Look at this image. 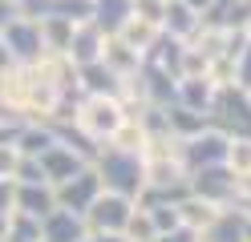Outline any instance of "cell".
Masks as SVG:
<instances>
[{
  "mask_svg": "<svg viewBox=\"0 0 251 242\" xmlns=\"http://www.w3.org/2000/svg\"><path fill=\"white\" fill-rule=\"evenodd\" d=\"M101 177V190L109 194H122V198L138 202V194L146 186V170H142V154H126L118 145H101L98 157L89 161Z\"/></svg>",
  "mask_w": 251,
  "mask_h": 242,
  "instance_id": "cell-2",
  "label": "cell"
},
{
  "mask_svg": "<svg viewBox=\"0 0 251 242\" xmlns=\"http://www.w3.org/2000/svg\"><path fill=\"white\" fill-rule=\"evenodd\" d=\"M247 37H251V21H247Z\"/></svg>",
  "mask_w": 251,
  "mask_h": 242,
  "instance_id": "cell-40",
  "label": "cell"
},
{
  "mask_svg": "<svg viewBox=\"0 0 251 242\" xmlns=\"http://www.w3.org/2000/svg\"><path fill=\"white\" fill-rule=\"evenodd\" d=\"M109 73H114L118 81H126V77H134L138 69H142V53H134L130 44H126L118 32H105V41H101V57H98Z\"/></svg>",
  "mask_w": 251,
  "mask_h": 242,
  "instance_id": "cell-11",
  "label": "cell"
},
{
  "mask_svg": "<svg viewBox=\"0 0 251 242\" xmlns=\"http://www.w3.org/2000/svg\"><path fill=\"white\" fill-rule=\"evenodd\" d=\"M154 242H199V234L191 230V226H175V230H166V234H158Z\"/></svg>",
  "mask_w": 251,
  "mask_h": 242,
  "instance_id": "cell-33",
  "label": "cell"
},
{
  "mask_svg": "<svg viewBox=\"0 0 251 242\" xmlns=\"http://www.w3.org/2000/svg\"><path fill=\"white\" fill-rule=\"evenodd\" d=\"M223 166H227L235 177H251V133H231V137H227Z\"/></svg>",
  "mask_w": 251,
  "mask_h": 242,
  "instance_id": "cell-25",
  "label": "cell"
},
{
  "mask_svg": "<svg viewBox=\"0 0 251 242\" xmlns=\"http://www.w3.org/2000/svg\"><path fill=\"white\" fill-rule=\"evenodd\" d=\"M243 210L239 206H223L219 214L199 230V242H243Z\"/></svg>",
  "mask_w": 251,
  "mask_h": 242,
  "instance_id": "cell-14",
  "label": "cell"
},
{
  "mask_svg": "<svg viewBox=\"0 0 251 242\" xmlns=\"http://www.w3.org/2000/svg\"><path fill=\"white\" fill-rule=\"evenodd\" d=\"M12 65V57H8V44H4V37H0V69H8Z\"/></svg>",
  "mask_w": 251,
  "mask_h": 242,
  "instance_id": "cell-37",
  "label": "cell"
},
{
  "mask_svg": "<svg viewBox=\"0 0 251 242\" xmlns=\"http://www.w3.org/2000/svg\"><path fill=\"white\" fill-rule=\"evenodd\" d=\"M53 206H57V194H53L49 182H17V194H12V210H21V214H33V218H45Z\"/></svg>",
  "mask_w": 251,
  "mask_h": 242,
  "instance_id": "cell-12",
  "label": "cell"
},
{
  "mask_svg": "<svg viewBox=\"0 0 251 242\" xmlns=\"http://www.w3.org/2000/svg\"><path fill=\"white\" fill-rule=\"evenodd\" d=\"M202 21L215 24V28H247L251 0H215V4L202 12Z\"/></svg>",
  "mask_w": 251,
  "mask_h": 242,
  "instance_id": "cell-18",
  "label": "cell"
},
{
  "mask_svg": "<svg viewBox=\"0 0 251 242\" xmlns=\"http://www.w3.org/2000/svg\"><path fill=\"white\" fill-rule=\"evenodd\" d=\"M81 242H126V238H122V234H93V230H89Z\"/></svg>",
  "mask_w": 251,
  "mask_h": 242,
  "instance_id": "cell-35",
  "label": "cell"
},
{
  "mask_svg": "<svg viewBox=\"0 0 251 242\" xmlns=\"http://www.w3.org/2000/svg\"><path fill=\"white\" fill-rule=\"evenodd\" d=\"M17 150H12V141H0V177H12V170H17Z\"/></svg>",
  "mask_w": 251,
  "mask_h": 242,
  "instance_id": "cell-31",
  "label": "cell"
},
{
  "mask_svg": "<svg viewBox=\"0 0 251 242\" xmlns=\"http://www.w3.org/2000/svg\"><path fill=\"white\" fill-rule=\"evenodd\" d=\"M243 214H247V210H243ZM243 242H251V214L243 218Z\"/></svg>",
  "mask_w": 251,
  "mask_h": 242,
  "instance_id": "cell-38",
  "label": "cell"
},
{
  "mask_svg": "<svg viewBox=\"0 0 251 242\" xmlns=\"http://www.w3.org/2000/svg\"><path fill=\"white\" fill-rule=\"evenodd\" d=\"M211 125L223 133H251V93L239 85H219L211 101Z\"/></svg>",
  "mask_w": 251,
  "mask_h": 242,
  "instance_id": "cell-3",
  "label": "cell"
},
{
  "mask_svg": "<svg viewBox=\"0 0 251 242\" xmlns=\"http://www.w3.org/2000/svg\"><path fill=\"white\" fill-rule=\"evenodd\" d=\"M178 4H186V8H195V12L202 16V12H207V8L215 4V0H178Z\"/></svg>",
  "mask_w": 251,
  "mask_h": 242,
  "instance_id": "cell-36",
  "label": "cell"
},
{
  "mask_svg": "<svg viewBox=\"0 0 251 242\" xmlns=\"http://www.w3.org/2000/svg\"><path fill=\"white\" fill-rule=\"evenodd\" d=\"M166 129H170V137L182 141V137H195V133H202V129H211V117L186 109V105H166Z\"/></svg>",
  "mask_w": 251,
  "mask_h": 242,
  "instance_id": "cell-21",
  "label": "cell"
},
{
  "mask_svg": "<svg viewBox=\"0 0 251 242\" xmlns=\"http://www.w3.org/2000/svg\"><path fill=\"white\" fill-rule=\"evenodd\" d=\"M175 206H178V222H182V226H191L195 234H199L202 226H207V222L219 214V210H223V206H211V202L195 198V194H182V198H178Z\"/></svg>",
  "mask_w": 251,
  "mask_h": 242,
  "instance_id": "cell-24",
  "label": "cell"
},
{
  "mask_svg": "<svg viewBox=\"0 0 251 242\" xmlns=\"http://www.w3.org/2000/svg\"><path fill=\"white\" fill-rule=\"evenodd\" d=\"M4 238L8 242H41V218L12 210V214L4 218Z\"/></svg>",
  "mask_w": 251,
  "mask_h": 242,
  "instance_id": "cell-26",
  "label": "cell"
},
{
  "mask_svg": "<svg viewBox=\"0 0 251 242\" xmlns=\"http://www.w3.org/2000/svg\"><path fill=\"white\" fill-rule=\"evenodd\" d=\"M73 24L69 16H37V28H41V48L45 53H65L69 37H73Z\"/></svg>",
  "mask_w": 251,
  "mask_h": 242,
  "instance_id": "cell-22",
  "label": "cell"
},
{
  "mask_svg": "<svg viewBox=\"0 0 251 242\" xmlns=\"http://www.w3.org/2000/svg\"><path fill=\"white\" fill-rule=\"evenodd\" d=\"M199 24H202V16H199L195 8H186V4H178V0H166V8H162V32H166V37L191 41Z\"/></svg>",
  "mask_w": 251,
  "mask_h": 242,
  "instance_id": "cell-17",
  "label": "cell"
},
{
  "mask_svg": "<svg viewBox=\"0 0 251 242\" xmlns=\"http://www.w3.org/2000/svg\"><path fill=\"white\" fill-rule=\"evenodd\" d=\"M122 238H126V242H154V238H158V230H154V222H150V214H146V206H138V202H134L130 218H126Z\"/></svg>",
  "mask_w": 251,
  "mask_h": 242,
  "instance_id": "cell-27",
  "label": "cell"
},
{
  "mask_svg": "<svg viewBox=\"0 0 251 242\" xmlns=\"http://www.w3.org/2000/svg\"><path fill=\"white\" fill-rule=\"evenodd\" d=\"M186 194L211 202V206H235V174L219 161V166H202L186 174Z\"/></svg>",
  "mask_w": 251,
  "mask_h": 242,
  "instance_id": "cell-4",
  "label": "cell"
},
{
  "mask_svg": "<svg viewBox=\"0 0 251 242\" xmlns=\"http://www.w3.org/2000/svg\"><path fill=\"white\" fill-rule=\"evenodd\" d=\"M211 101H215V85H211L207 77H178L175 105H186V109L207 113V117H211Z\"/></svg>",
  "mask_w": 251,
  "mask_h": 242,
  "instance_id": "cell-16",
  "label": "cell"
},
{
  "mask_svg": "<svg viewBox=\"0 0 251 242\" xmlns=\"http://www.w3.org/2000/svg\"><path fill=\"white\" fill-rule=\"evenodd\" d=\"M126 109H122V97H105V93H81L69 109V125L77 129L81 137H89L93 145H105L114 137V129L122 125Z\"/></svg>",
  "mask_w": 251,
  "mask_h": 242,
  "instance_id": "cell-1",
  "label": "cell"
},
{
  "mask_svg": "<svg viewBox=\"0 0 251 242\" xmlns=\"http://www.w3.org/2000/svg\"><path fill=\"white\" fill-rule=\"evenodd\" d=\"M53 194H57V206H61V210L85 214V210H89V202L101 194V177H98V170H93V166H81L73 177L57 182V186H53Z\"/></svg>",
  "mask_w": 251,
  "mask_h": 242,
  "instance_id": "cell-7",
  "label": "cell"
},
{
  "mask_svg": "<svg viewBox=\"0 0 251 242\" xmlns=\"http://www.w3.org/2000/svg\"><path fill=\"white\" fill-rule=\"evenodd\" d=\"M4 44H8V57H12V65H33V61H41L45 57V48H41V28H37V21H28V16H17L4 32Z\"/></svg>",
  "mask_w": 251,
  "mask_h": 242,
  "instance_id": "cell-8",
  "label": "cell"
},
{
  "mask_svg": "<svg viewBox=\"0 0 251 242\" xmlns=\"http://www.w3.org/2000/svg\"><path fill=\"white\" fill-rule=\"evenodd\" d=\"M118 37L134 48V53H142V61H146V53L154 44H158V37H162V28L158 24H150V21H142V16H126L122 21V28H118Z\"/></svg>",
  "mask_w": 251,
  "mask_h": 242,
  "instance_id": "cell-19",
  "label": "cell"
},
{
  "mask_svg": "<svg viewBox=\"0 0 251 242\" xmlns=\"http://www.w3.org/2000/svg\"><path fill=\"white\" fill-rule=\"evenodd\" d=\"M21 16V8H17V0H0V32H4L12 21Z\"/></svg>",
  "mask_w": 251,
  "mask_h": 242,
  "instance_id": "cell-34",
  "label": "cell"
},
{
  "mask_svg": "<svg viewBox=\"0 0 251 242\" xmlns=\"http://www.w3.org/2000/svg\"><path fill=\"white\" fill-rule=\"evenodd\" d=\"M101 41H105V32L93 24V21H77L73 24V37H69V48H65V57L73 65H89V61H98L101 57Z\"/></svg>",
  "mask_w": 251,
  "mask_h": 242,
  "instance_id": "cell-13",
  "label": "cell"
},
{
  "mask_svg": "<svg viewBox=\"0 0 251 242\" xmlns=\"http://www.w3.org/2000/svg\"><path fill=\"white\" fill-rule=\"evenodd\" d=\"M0 242H8V238H0Z\"/></svg>",
  "mask_w": 251,
  "mask_h": 242,
  "instance_id": "cell-41",
  "label": "cell"
},
{
  "mask_svg": "<svg viewBox=\"0 0 251 242\" xmlns=\"http://www.w3.org/2000/svg\"><path fill=\"white\" fill-rule=\"evenodd\" d=\"M247 214H251V210H247Z\"/></svg>",
  "mask_w": 251,
  "mask_h": 242,
  "instance_id": "cell-42",
  "label": "cell"
},
{
  "mask_svg": "<svg viewBox=\"0 0 251 242\" xmlns=\"http://www.w3.org/2000/svg\"><path fill=\"white\" fill-rule=\"evenodd\" d=\"M138 206H146V214H150V222H154V230H158V234H166V230H175V226H182L175 202H138Z\"/></svg>",
  "mask_w": 251,
  "mask_h": 242,
  "instance_id": "cell-28",
  "label": "cell"
},
{
  "mask_svg": "<svg viewBox=\"0 0 251 242\" xmlns=\"http://www.w3.org/2000/svg\"><path fill=\"white\" fill-rule=\"evenodd\" d=\"M235 85L251 93V41L235 53Z\"/></svg>",
  "mask_w": 251,
  "mask_h": 242,
  "instance_id": "cell-30",
  "label": "cell"
},
{
  "mask_svg": "<svg viewBox=\"0 0 251 242\" xmlns=\"http://www.w3.org/2000/svg\"><path fill=\"white\" fill-rule=\"evenodd\" d=\"M126 16H130V0H89V21L101 32H118Z\"/></svg>",
  "mask_w": 251,
  "mask_h": 242,
  "instance_id": "cell-23",
  "label": "cell"
},
{
  "mask_svg": "<svg viewBox=\"0 0 251 242\" xmlns=\"http://www.w3.org/2000/svg\"><path fill=\"white\" fill-rule=\"evenodd\" d=\"M53 141H57V133H53L49 121H21L17 133H12V150L25 154V157H37L41 150H49Z\"/></svg>",
  "mask_w": 251,
  "mask_h": 242,
  "instance_id": "cell-15",
  "label": "cell"
},
{
  "mask_svg": "<svg viewBox=\"0 0 251 242\" xmlns=\"http://www.w3.org/2000/svg\"><path fill=\"white\" fill-rule=\"evenodd\" d=\"M0 238H4V218H0Z\"/></svg>",
  "mask_w": 251,
  "mask_h": 242,
  "instance_id": "cell-39",
  "label": "cell"
},
{
  "mask_svg": "<svg viewBox=\"0 0 251 242\" xmlns=\"http://www.w3.org/2000/svg\"><path fill=\"white\" fill-rule=\"evenodd\" d=\"M12 194H17V182L12 177H0V218L12 214Z\"/></svg>",
  "mask_w": 251,
  "mask_h": 242,
  "instance_id": "cell-32",
  "label": "cell"
},
{
  "mask_svg": "<svg viewBox=\"0 0 251 242\" xmlns=\"http://www.w3.org/2000/svg\"><path fill=\"white\" fill-rule=\"evenodd\" d=\"M178 157H182L186 174L202 170V166H219V161L227 157V133L211 125V129H202V133H195V137H182L178 141Z\"/></svg>",
  "mask_w": 251,
  "mask_h": 242,
  "instance_id": "cell-6",
  "label": "cell"
},
{
  "mask_svg": "<svg viewBox=\"0 0 251 242\" xmlns=\"http://www.w3.org/2000/svg\"><path fill=\"white\" fill-rule=\"evenodd\" d=\"M130 210H134L130 198L101 190L98 198L89 202V210H85L81 218H85V226H89L93 234H122V230H126V218H130Z\"/></svg>",
  "mask_w": 251,
  "mask_h": 242,
  "instance_id": "cell-5",
  "label": "cell"
},
{
  "mask_svg": "<svg viewBox=\"0 0 251 242\" xmlns=\"http://www.w3.org/2000/svg\"><path fill=\"white\" fill-rule=\"evenodd\" d=\"M162 8H166V0H130V16H142V21L158 24V28H162Z\"/></svg>",
  "mask_w": 251,
  "mask_h": 242,
  "instance_id": "cell-29",
  "label": "cell"
},
{
  "mask_svg": "<svg viewBox=\"0 0 251 242\" xmlns=\"http://www.w3.org/2000/svg\"><path fill=\"white\" fill-rule=\"evenodd\" d=\"M37 161H41V174H45V182H49V186L65 182V177H73L81 166H89L81 154H73L69 145H61V141H53L49 150H41V154H37Z\"/></svg>",
  "mask_w": 251,
  "mask_h": 242,
  "instance_id": "cell-10",
  "label": "cell"
},
{
  "mask_svg": "<svg viewBox=\"0 0 251 242\" xmlns=\"http://www.w3.org/2000/svg\"><path fill=\"white\" fill-rule=\"evenodd\" d=\"M77 81H81V93H105V97H122V81L105 69L101 61L77 65Z\"/></svg>",
  "mask_w": 251,
  "mask_h": 242,
  "instance_id": "cell-20",
  "label": "cell"
},
{
  "mask_svg": "<svg viewBox=\"0 0 251 242\" xmlns=\"http://www.w3.org/2000/svg\"><path fill=\"white\" fill-rule=\"evenodd\" d=\"M89 234V226L81 214H73V210H61L53 206L49 214L41 218V242H81Z\"/></svg>",
  "mask_w": 251,
  "mask_h": 242,
  "instance_id": "cell-9",
  "label": "cell"
}]
</instances>
